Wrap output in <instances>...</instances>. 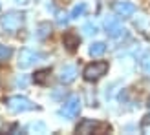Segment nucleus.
<instances>
[{
    "label": "nucleus",
    "mask_w": 150,
    "mask_h": 135,
    "mask_svg": "<svg viewBox=\"0 0 150 135\" xmlns=\"http://www.w3.org/2000/svg\"><path fill=\"white\" fill-rule=\"evenodd\" d=\"M0 24H2V27L7 33H17L20 29V26L24 24V15L17 13V11H11V13L4 15L2 20H0Z\"/></svg>",
    "instance_id": "7ed1b4c3"
},
{
    "label": "nucleus",
    "mask_w": 150,
    "mask_h": 135,
    "mask_svg": "<svg viewBox=\"0 0 150 135\" xmlns=\"http://www.w3.org/2000/svg\"><path fill=\"white\" fill-rule=\"evenodd\" d=\"M39 60H42V55L37 53L35 49H29V48L20 49V55H18V68L20 70H28V68H31Z\"/></svg>",
    "instance_id": "20e7f679"
},
{
    "label": "nucleus",
    "mask_w": 150,
    "mask_h": 135,
    "mask_svg": "<svg viewBox=\"0 0 150 135\" xmlns=\"http://www.w3.org/2000/svg\"><path fill=\"white\" fill-rule=\"evenodd\" d=\"M99 128H103L99 122L92 121V119H82V121L79 122V126H77V133H93Z\"/></svg>",
    "instance_id": "1a4fd4ad"
},
{
    "label": "nucleus",
    "mask_w": 150,
    "mask_h": 135,
    "mask_svg": "<svg viewBox=\"0 0 150 135\" xmlns=\"http://www.w3.org/2000/svg\"><path fill=\"white\" fill-rule=\"evenodd\" d=\"M33 80H35V84H46V82L50 80V70H39V71H35Z\"/></svg>",
    "instance_id": "9b49d317"
},
{
    "label": "nucleus",
    "mask_w": 150,
    "mask_h": 135,
    "mask_svg": "<svg viewBox=\"0 0 150 135\" xmlns=\"http://www.w3.org/2000/svg\"><path fill=\"white\" fill-rule=\"evenodd\" d=\"M62 42H64V46L68 48L70 51H75L77 46H79V42H81V39H79V35L75 33V31H68V33H64Z\"/></svg>",
    "instance_id": "9d476101"
},
{
    "label": "nucleus",
    "mask_w": 150,
    "mask_h": 135,
    "mask_svg": "<svg viewBox=\"0 0 150 135\" xmlns=\"http://www.w3.org/2000/svg\"><path fill=\"white\" fill-rule=\"evenodd\" d=\"M104 51H106V44L104 42H93L90 46V55L92 57H101Z\"/></svg>",
    "instance_id": "f8f14e48"
},
{
    "label": "nucleus",
    "mask_w": 150,
    "mask_h": 135,
    "mask_svg": "<svg viewBox=\"0 0 150 135\" xmlns=\"http://www.w3.org/2000/svg\"><path fill=\"white\" fill-rule=\"evenodd\" d=\"M17 84H20V86H24V84H26V79H17Z\"/></svg>",
    "instance_id": "412c9836"
},
{
    "label": "nucleus",
    "mask_w": 150,
    "mask_h": 135,
    "mask_svg": "<svg viewBox=\"0 0 150 135\" xmlns=\"http://www.w3.org/2000/svg\"><path fill=\"white\" fill-rule=\"evenodd\" d=\"M114 13L117 17H123V18H130L134 13H136V6L132 2H114Z\"/></svg>",
    "instance_id": "0eeeda50"
},
{
    "label": "nucleus",
    "mask_w": 150,
    "mask_h": 135,
    "mask_svg": "<svg viewBox=\"0 0 150 135\" xmlns=\"http://www.w3.org/2000/svg\"><path fill=\"white\" fill-rule=\"evenodd\" d=\"M79 111H81V99L77 95H71L68 101L64 102V106L61 108V113L62 117H66V119H73V117H77L79 115Z\"/></svg>",
    "instance_id": "39448f33"
},
{
    "label": "nucleus",
    "mask_w": 150,
    "mask_h": 135,
    "mask_svg": "<svg viewBox=\"0 0 150 135\" xmlns=\"http://www.w3.org/2000/svg\"><path fill=\"white\" fill-rule=\"evenodd\" d=\"M44 130H46L44 122H31V124L28 126V131H29V133H42Z\"/></svg>",
    "instance_id": "f3484780"
},
{
    "label": "nucleus",
    "mask_w": 150,
    "mask_h": 135,
    "mask_svg": "<svg viewBox=\"0 0 150 135\" xmlns=\"http://www.w3.org/2000/svg\"><path fill=\"white\" fill-rule=\"evenodd\" d=\"M84 11H86V4L84 2H79L77 6H73V9L70 11V18H79V17L84 15Z\"/></svg>",
    "instance_id": "ddd939ff"
},
{
    "label": "nucleus",
    "mask_w": 150,
    "mask_h": 135,
    "mask_svg": "<svg viewBox=\"0 0 150 135\" xmlns=\"http://www.w3.org/2000/svg\"><path fill=\"white\" fill-rule=\"evenodd\" d=\"M66 20H68V18H66V15H59V18H57V22H59V24H66Z\"/></svg>",
    "instance_id": "6ab92c4d"
},
{
    "label": "nucleus",
    "mask_w": 150,
    "mask_h": 135,
    "mask_svg": "<svg viewBox=\"0 0 150 135\" xmlns=\"http://www.w3.org/2000/svg\"><path fill=\"white\" fill-rule=\"evenodd\" d=\"M75 77H77V68L68 64V66H64L61 68V73H59V80L62 82V84H70V82L75 80Z\"/></svg>",
    "instance_id": "6e6552de"
},
{
    "label": "nucleus",
    "mask_w": 150,
    "mask_h": 135,
    "mask_svg": "<svg viewBox=\"0 0 150 135\" xmlns=\"http://www.w3.org/2000/svg\"><path fill=\"white\" fill-rule=\"evenodd\" d=\"M51 35V26L48 24V22H44V24L39 26V33H37V37L39 39H46V37Z\"/></svg>",
    "instance_id": "dca6fc26"
},
{
    "label": "nucleus",
    "mask_w": 150,
    "mask_h": 135,
    "mask_svg": "<svg viewBox=\"0 0 150 135\" xmlns=\"http://www.w3.org/2000/svg\"><path fill=\"white\" fill-rule=\"evenodd\" d=\"M17 4H22V6H26V4H29V0H15Z\"/></svg>",
    "instance_id": "aec40b11"
},
{
    "label": "nucleus",
    "mask_w": 150,
    "mask_h": 135,
    "mask_svg": "<svg viewBox=\"0 0 150 135\" xmlns=\"http://www.w3.org/2000/svg\"><path fill=\"white\" fill-rule=\"evenodd\" d=\"M6 104H7V108L11 111H15V113H22V111H29V110L37 108L31 101L26 99V97H22V95H13L9 99H6Z\"/></svg>",
    "instance_id": "f03ea898"
},
{
    "label": "nucleus",
    "mask_w": 150,
    "mask_h": 135,
    "mask_svg": "<svg viewBox=\"0 0 150 135\" xmlns=\"http://www.w3.org/2000/svg\"><path fill=\"white\" fill-rule=\"evenodd\" d=\"M82 31H84L86 35H95L97 33V26L93 24V22H86L84 27H82Z\"/></svg>",
    "instance_id": "a211bd4d"
},
{
    "label": "nucleus",
    "mask_w": 150,
    "mask_h": 135,
    "mask_svg": "<svg viewBox=\"0 0 150 135\" xmlns=\"http://www.w3.org/2000/svg\"><path fill=\"white\" fill-rule=\"evenodd\" d=\"M141 70H143V73L150 79V51H148V53H145L143 58H141Z\"/></svg>",
    "instance_id": "2eb2a0df"
},
{
    "label": "nucleus",
    "mask_w": 150,
    "mask_h": 135,
    "mask_svg": "<svg viewBox=\"0 0 150 135\" xmlns=\"http://www.w3.org/2000/svg\"><path fill=\"white\" fill-rule=\"evenodd\" d=\"M108 71V62H103V60H97V62H92L84 68L82 71V77H84L88 82H95L99 80L103 75H106Z\"/></svg>",
    "instance_id": "f257e3e1"
},
{
    "label": "nucleus",
    "mask_w": 150,
    "mask_h": 135,
    "mask_svg": "<svg viewBox=\"0 0 150 135\" xmlns=\"http://www.w3.org/2000/svg\"><path fill=\"white\" fill-rule=\"evenodd\" d=\"M13 55V49L9 46H4V44H0V64L2 62H7Z\"/></svg>",
    "instance_id": "4468645a"
},
{
    "label": "nucleus",
    "mask_w": 150,
    "mask_h": 135,
    "mask_svg": "<svg viewBox=\"0 0 150 135\" xmlns=\"http://www.w3.org/2000/svg\"><path fill=\"white\" fill-rule=\"evenodd\" d=\"M104 29H106V33L112 37V39H121V37L126 35V29L121 26V22L117 18H106L104 20Z\"/></svg>",
    "instance_id": "423d86ee"
}]
</instances>
